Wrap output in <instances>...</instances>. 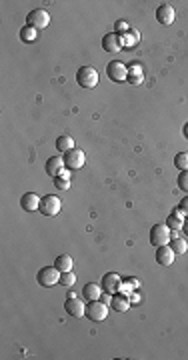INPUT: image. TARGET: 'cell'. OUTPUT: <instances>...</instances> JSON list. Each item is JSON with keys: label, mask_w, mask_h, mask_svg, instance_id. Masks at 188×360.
<instances>
[{"label": "cell", "mask_w": 188, "mask_h": 360, "mask_svg": "<svg viewBox=\"0 0 188 360\" xmlns=\"http://www.w3.org/2000/svg\"><path fill=\"white\" fill-rule=\"evenodd\" d=\"M26 24L36 28V30H44L48 24H50V14L44 10V8H34L28 12L26 16Z\"/></svg>", "instance_id": "obj_5"}, {"label": "cell", "mask_w": 188, "mask_h": 360, "mask_svg": "<svg viewBox=\"0 0 188 360\" xmlns=\"http://www.w3.org/2000/svg\"><path fill=\"white\" fill-rule=\"evenodd\" d=\"M182 230L186 232V236H188V216H186V220H184V226H182Z\"/></svg>", "instance_id": "obj_32"}, {"label": "cell", "mask_w": 188, "mask_h": 360, "mask_svg": "<svg viewBox=\"0 0 188 360\" xmlns=\"http://www.w3.org/2000/svg\"><path fill=\"white\" fill-rule=\"evenodd\" d=\"M170 248L174 250V254H186V252H188L186 240H182V238H176V236L170 240Z\"/></svg>", "instance_id": "obj_24"}, {"label": "cell", "mask_w": 188, "mask_h": 360, "mask_svg": "<svg viewBox=\"0 0 188 360\" xmlns=\"http://www.w3.org/2000/svg\"><path fill=\"white\" fill-rule=\"evenodd\" d=\"M60 208H62V202H60L58 196H54V194H44L42 200H40L38 212L44 214V216H56V214H60Z\"/></svg>", "instance_id": "obj_6"}, {"label": "cell", "mask_w": 188, "mask_h": 360, "mask_svg": "<svg viewBox=\"0 0 188 360\" xmlns=\"http://www.w3.org/2000/svg\"><path fill=\"white\" fill-rule=\"evenodd\" d=\"M36 38H38V30H36V28L28 26V24H24V26L20 28V40H22V42H34Z\"/></svg>", "instance_id": "obj_22"}, {"label": "cell", "mask_w": 188, "mask_h": 360, "mask_svg": "<svg viewBox=\"0 0 188 360\" xmlns=\"http://www.w3.org/2000/svg\"><path fill=\"white\" fill-rule=\"evenodd\" d=\"M172 240V230L166 226V224H154L150 228V244L154 248L158 246H164V244H170Z\"/></svg>", "instance_id": "obj_2"}, {"label": "cell", "mask_w": 188, "mask_h": 360, "mask_svg": "<svg viewBox=\"0 0 188 360\" xmlns=\"http://www.w3.org/2000/svg\"><path fill=\"white\" fill-rule=\"evenodd\" d=\"M40 200H42V196H38V194H34V192H26V194L20 198V208H22L24 212H38Z\"/></svg>", "instance_id": "obj_14"}, {"label": "cell", "mask_w": 188, "mask_h": 360, "mask_svg": "<svg viewBox=\"0 0 188 360\" xmlns=\"http://www.w3.org/2000/svg\"><path fill=\"white\" fill-rule=\"evenodd\" d=\"M98 70L94 66H80L76 70V84L82 88H94L98 84Z\"/></svg>", "instance_id": "obj_1"}, {"label": "cell", "mask_w": 188, "mask_h": 360, "mask_svg": "<svg viewBox=\"0 0 188 360\" xmlns=\"http://www.w3.org/2000/svg\"><path fill=\"white\" fill-rule=\"evenodd\" d=\"M46 174L48 176H52V178H56V176H60L64 170H66V164H64V158L62 156H50L48 160H46Z\"/></svg>", "instance_id": "obj_13"}, {"label": "cell", "mask_w": 188, "mask_h": 360, "mask_svg": "<svg viewBox=\"0 0 188 360\" xmlns=\"http://www.w3.org/2000/svg\"><path fill=\"white\" fill-rule=\"evenodd\" d=\"M110 308L112 310H116V312H126L128 308H130V300L126 298V294L122 292H116V294H112V300H110Z\"/></svg>", "instance_id": "obj_19"}, {"label": "cell", "mask_w": 188, "mask_h": 360, "mask_svg": "<svg viewBox=\"0 0 188 360\" xmlns=\"http://www.w3.org/2000/svg\"><path fill=\"white\" fill-rule=\"evenodd\" d=\"M182 134H184V138H188V122L184 124V128H182Z\"/></svg>", "instance_id": "obj_31"}, {"label": "cell", "mask_w": 188, "mask_h": 360, "mask_svg": "<svg viewBox=\"0 0 188 360\" xmlns=\"http://www.w3.org/2000/svg\"><path fill=\"white\" fill-rule=\"evenodd\" d=\"M54 186H56V190H60V192L68 190V188H70V176H56V178H54Z\"/></svg>", "instance_id": "obj_27"}, {"label": "cell", "mask_w": 188, "mask_h": 360, "mask_svg": "<svg viewBox=\"0 0 188 360\" xmlns=\"http://www.w3.org/2000/svg\"><path fill=\"white\" fill-rule=\"evenodd\" d=\"M60 274H62V272H60L56 266H44V268L38 270L36 280H38L40 286L50 288V286H56V284L60 282Z\"/></svg>", "instance_id": "obj_4"}, {"label": "cell", "mask_w": 188, "mask_h": 360, "mask_svg": "<svg viewBox=\"0 0 188 360\" xmlns=\"http://www.w3.org/2000/svg\"><path fill=\"white\" fill-rule=\"evenodd\" d=\"M174 166L182 172V170H188V152H178L174 156Z\"/></svg>", "instance_id": "obj_25"}, {"label": "cell", "mask_w": 188, "mask_h": 360, "mask_svg": "<svg viewBox=\"0 0 188 360\" xmlns=\"http://www.w3.org/2000/svg\"><path fill=\"white\" fill-rule=\"evenodd\" d=\"M174 250L168 246V244H164V246H158L156 248V262L160 264V266H170L172 262H174Z\"/></svg>", "instance_id": "obj_15"}, {"label": "cell", "mask_w": 188, "mask_h": 360, "mask_svg": "<svg viewBox=\"0 0 188 360\" xmlns=\"http://www.w3.org/2000/svg\"><path fill=\"white\" fill-rule=\"evenodd\" d=\"M128 30H130V26L126 24V20H116V22H114V34L122 36V34H126Z\"/></svg>", "instance_id": "obj_28"}, {"label": "cell", "mask_w": 188, "mask_h": 360, "mask_svg": "<svg viewBox=\"0 0 188 360\" xmlns=\"http://www.w3.org/2000/svg\"><path fill=\"white\" fill-rule=\"evenodd\" d=\"M62 158H64V164H66L68 170H78V168H82L84 162H86V154H84L80 148H72V150H68Z\"/></svg>", "instance_id": "obj_9"}, {"label": "cell", "mask_w": 188, "mask_h": 360, "mask_svg": "<svg viewBox=\"0 0 188 360\" xmlns=\"http://www.w3.org/2000/svg\"><path fill=\"white\" fill-rule=\"evenodd\" d=\"M64 310H66V314L72 316V318H82V316H86V304H84L80 298H76V296L66 298Z\"/></svg>", "instance_id": "obj_10"}, {"label": "cell", "mask_w": 188, "mask_h": 360, "mask_svg": "<svg viewBox=\"0 0 188 360\" xmlns=\"http://www.w3.org/2000/svg\"><path fill=\"white\" fill-rule=\"evenodd\" d=\"M184 220H186V216H184L178 208H174V210L168 214V218H166V226H168L170 230H182Z\"/></svg>", "instance_id": "obj_17"}, {"label": "cell", "mask_w": 188, "mask_h": 360, "mask_svg": "<svg viewBox=\"0 0 188 360\" xmlns=\"http://www.w3.org/2000/svg\"><path fill=\"white\" fill-rule=\"evenodd\" d=\"M106 76L112 82H126L128 80V66L124 62H120V60H112L106 66Z\"/></svg>", "instance_id": "obj_7"}, {"label": "cell", "mask_w": 188, "mask_h": 360, "mask_svg": "<svg viewBox=\"0 0 188 360\" xmlns=\"http://www.w3.org/2000/svg\"><path fill=\"white\" fill-rule=\"evenodd\" d=\"M74 282H76V274H74L72 270H70V272H62V274H60V284H62V286L70 288Z\"/></svg>", "instance_id": "obj_26"}, {"label": "cell", "mask_w": 188, "mask_h": 360, "mask_svg": "<svg viewBox=\"0 0 188 360\" xmlns=\"http://www.w3.org/2000/svg\"><path fill=\"white\" fill-rule=\"evenodd\" d=\"M102 286L100 284H96V282H88V284H84V288H82V296L88 300V302H92V300H98L100 296H102Z\"/></svg>", "instance_id": "obj_18"}, {"label": "cell", "mask_w": 188, "mask_h": 360, "mask_svg": "<svg viewBox=\"0 0 188 360\" xmlns=\"http://www.w3.org/2000/svg\"><path fill=\"white\" fill-rule=\"evenodd\" d=\"M120 38H122V46H134V44L140 40V34H138L136 30L130 28V30H128L126 34H122Z\"/></svg>", "instance_id": "obj_23"}, {"label": "cell", "mask_w": 188, "mask_h": 360, "mask_svg": "<svg viewBox=\"0 0 188 360\" xmlns=\"http://www.w3.org/2000/svg\"><path fill=\"white\" fill-rule=\"evenodd\" d=\"M72 148H76V146H74V138H72V136L62 134V136H58V138H56V150H58V152L66 154V152H68V150H72Z\"/></svg>", "instance_id": "obj_20"}, {"label": "cell", "mask_w": 188, "mask_h": 360, "mask_svg": "<svg viewBox=\"0 0 188 360\" xmlns=\"http://www.w3.org/2000/svg\"><path fill=\"white\" fill-rule=\"evenodd\" d=\"M178 210H180L184 216H188V196H184V198L180 200V204H178Z\"/></svg>", "instance_id": "obj_30"}, {"label": "cell", "mask_w": 188, "mask_h": 360, "mask_svg": "<svg viewBox=\"0 0 188 360\" xmlns=\"http://www.w3.org/2000/svg\"><path fill=\"white\" fill-rule=\"evenodd\" d=\"M156 20L160 22V24H164V26H168V24H172L174 20H176V10H174V6L172 4H160L158 8H156Z\"/></svg>", "instance_id": "obj_11"}, {"label": "cell", "mask_w": 188, "mask_h": 360, "mask_svg": "<svg viewBox=\"0 0 188 360\" xmlns=\"http://www.w3.org/2000/svg\"><path fill=\"white\" fill-rule=\"evenodd\" d=\"M178 188H180V190H184V192H186L188 194V170H182V172H180V174H178Z\"/></svg>", "instance_id": "obj_29"}, {"label": "cell", "mask_w": 188, "mask_h": 360, "mask_svg": "<svg viewBox=\"0 0 188 360\" xmlns=\"http://www.w3.org/2000/svg\"><path fill=\"white\" fill-rule=\"evenodd\" d=\"M122 282H124V280H122L120 274H116V272H106V274L102 276V280H100V286H102L104 292L116 294V292L122 290Z\"/></svg>", "instance_id": "obj_8"}, {"label": "cell", "mask_w": 188, "mask_h": 360, "mask_svg": "<svg viewBox=\"0 0 188 360\" xmlns=\"http://www.w3.org/2000/svg\"><path fill=\"white\" fill-rule=\"evenodd\" d=\"M142 80H144L142 64H140V62H132V64H128V80H126V82L138 86V84H142Z\"/></svg>", "instance_id": "obj_16"}, {"label": "cell", "mask_w": 188, "mask_h": 360, "mask_svg": "<svg viewBox=\"0 0 188 360\" xmlns=\"http://www.w3.org/2000/svg\"><path fill=\"white\" fill-rule=\"evenodd\" d=\"M54 266H56L60 272H70V270L74 268V260H72V256H68V254H60V256L54 260Z\"/></svg>", "instance_id": "obj_21"}, {"label": "cell", "mask_w": 188, "mask_h": 360, "mask_svg": "<svg viewBox=\"0 0 188 360\" xmlns=\"http://www.w3.org/2000/svg\"><path fill=\"white\" fill-rule=\"evenodd\" d=\"M86 318L92 322H104L108 318V304L98 300H92L86 304Z\"/></svg>", "instance_id": "obj_3"}, {"label": "cell", "mask_w": 188, "mask_h": 360, "mask_svg": "<svg viewBox=\"0 0 188 360\" xmlns=\"http://www.w3.org/2000/svg\"><path fill=\"white\" fill-rule=\"evenodd\" d=\"M102 48H104V52H108V54H118V52L124 48V46H122V38H120L118 34L110 32V34L102 36Z\"/></svg>", "instance_id": "obj_12"}]
</instances>
